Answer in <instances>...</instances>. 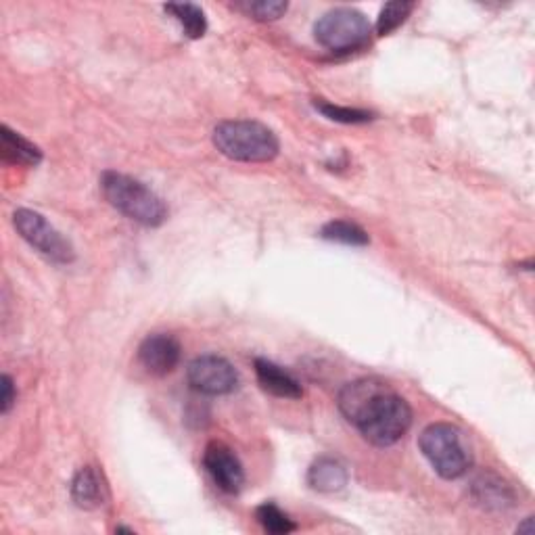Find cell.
I'll return each mask as SVG.
<instances>
[{
  "mask_svg": "<svg viewBox=\"0 0 535 535\" xmlns=\"http://www.w3.org/2000/svg\"><path fill=\"white\" fill-rule=\"evenodd\" d=\"M166 11L172 13V17L180 23L184 34L189 36L191 40L203 38L207 32V19L203 9H199L197 5L191 3H172L166 5Z\"/></svg>",
  "mask_w": 535,
  "mask_h": 535,
  "instance_id": "2e32d148",
  "label": "cell"
},
{
  "mask_svg": "<svg viewBox=\"0 0 535 535\" xmlns=\"http://www.w3.org/2000/svg\"><path fill=\"white\" fill-rule=\"evenodd\" d=\"M214 145L224 157L245 161V164L272 161L281 149L276 134L268 126L253 120H230L218 124L214 130Z\"/></svg>",
  "mask_w": 535,
  "mask_h": 535,
  "instance_id": "3957f363",
  "label": "cell"
},
{
  "mask_svg": "<svg viewBox=\"0 0 535 535\" xmlns=\"http://www.w3.org/2000/svg\"><path fill=\"white\" fill-rule=\"evenodd\" d=\"M101 189L105 199L118 212L138 224L155 228L168 220L166 203L141 180L118 172H105L101 178Z\"/></svg>",
  "mask_w": 535,
  "mask_h": 535,
  "instance_id": "7a4b0ae2",
  "label": "cell"
},
{
  "mask_svg": "<svg viewBox=\"0 0 535 535\" xmlns=\"http://www.w3.org/2000/svg\"><path fill=\"white\" fill-rule=\"evenodd\" d=\"M180 343L168 333L149 335L138 347V362L155 377H166L180 362Z\"/></svg>",
  "mask_w": 535,
  "mask_h": 535,
  "instance_id": "9c48e42d",
  "label": "cell"
},
{
  "mask_svg": "<svg viewBox=\"0 0 535 535\" xmlns=\"http://www.w3.org/2000/svg\"><path fill=\"white\" fill-rule=\"evenodd\" d=\"M316 111H320L324 118L339 122V124H366L375 120V113L364 111V109H352V107H339L333 103H327L322 99L314 101Z\"/></svg>",
  "mask_w": 535,
  "mask_h": 535,
  "instance_id": "e0dca14e",
  "label": "cell"
},
{
  "mask_svg": "<svg viewBox=\"0 0 535 535\" xmlns=\"http://www.w3.org/2000/svg\"><path fill=\"white\" fill-rule=\"evenodd\" d=\"M0 155L13 166H28L34 168L42 161V151L28 138L13 132L9 126L0 128Z\"/></svg>",
  "mask_w": 535,
  "mask_h": 535,
  "instance_id": "5bb4252c",
  "label": "cell"
},
{
  "mask_svg": "<svg viewBox=\"0 0 535 535\" xmlns=\"http://www.w3.org/2000/svg\"><path fill=\"white\" fill-rule=\"evenodd\" d=\"M115 533H134V531L128 529V527H118V529H115Z\"/></svg>",
  "mask_w": 535,
  "mask_h": 535,
  "instance_id": "7402d4cb",
  "label": "cell"
},
{
  "mask_svg": "<svg viewBox=\"0 0 535 535\" xmlns=\"http://www.w3.org/2000/svg\"><path fill=\"white\" fill-rule=\"evenodd\" d=\"M203 467L222 492L226 494L241 492V487L245 483V471L237 454L228 446L220 444V441H212V444L205 448Z\"/></svg>",
  "mask_w": 535,
  "mask_h": 535,
  "instance_id": "ba28073f",
  "label": "cell"
},
{
  "mask_svg": "<svg viewBox=\"0 0 535 535\" xmlns=\"http://www.w3.org/2000/svg\"><path fill=\"white\" fill-rule=\"evenodd\" d=\"M320 237L324 241H333V243H343V245H352V247H364L370 243L368 232L360 228L354 222L347 220H333L329 224H324L320 228Z\"/></svg>",
  "mask_w": 535,
  "mask_h": 535,
  "instance_id": "9a60e30c",
  "label": "cell"
},
{
  "mask_svg": "<svg viewBox=\"0 0 535 535\" xmlns=\"http://www.w3.org/2000/svg\"><path fill=\"white\" fill-rule=\"evenodd\" d=\"M414 11V3H402V0H395V3H387L381 9L379 21H377V34L379 36H389L393 30H398L402 23L408 19V15Z\"/></svg>",
  "mask_w": 535,
  "mask_h": 535,
  "instance_id": "d6986e66",
  "label": "cell"
},
{
  "mask_svg": "<svg viewBox=\"0 0 535 535\" xmlns=\"http://www.w3.org/2000/svg\"><path fill=\"white\" fill-rule=\"evenodd\" d=\"M13 224L21 239L32 245L46 260L55 264H72L76 260V251L61 232L49 224L42 214L34 209H17L13 214Z\"/></svg>",
  "mask_w": 535,
  "mask_h": 535,
  "instance_id": "8992f818",
  "label": "cell"
},
{
  "mask_svg": "<svg viewBox=\"0 0 535 535\" xmlns=\"http://www.w3.org/2000/svg\"><path fill=\"white\" fill-rule=\"evenodd\" d=\"M347 481H350V473H347L345 464L331 456L318 458L308 471L310 487L320 494H337L347 485Z\"/></svg>",
  "mask_w": 535,
  "mask_h": 535,
  "instance_id": "4fadbf2b",
  "label": "cell"
},
{
  "mask_svg": "<svg viewBox=\"0 0 535 535\" xmlns=\"http://www.w3.org/2000/svg\"><path fill=\"white\" fill-rule=\"evenodd\" d=\"M72 498L80 508L95 510L107 504L109 485L95 467H82L72 481Z\"/></svg>",
  "mask_w": 535,
  "mask_h": 535,
  "instance_id": "30bf717a",
  "label": "cell"
},
{
  "mask_svg": "<svg viewBox=\"0 0 535 535\" xmlns=\"http://www.w3.org/2000/svg\"><path fill=\"white\" fill-rule=\"evenodd\" d=\"M418 448H421L435 473L444 479L462 477L473 464L467 437L450 423L429 425L418 437Z\"/></svg>",
  "mask_w": 535,
  "mask_h": 535,
  "instance_id": "277c9868",
  "label": "cell"
},
{
  "mask_svg": "<svg viewBox=\"0 0 535 535\" xmlns=\"http://www.w3.org/2000/svg\"><path fill=\"white\" fill-rule=\"evenodd\" d=\"M255 517H258L260 525L274 535H285V533H293L297 529V525L283 513L281 508L272 502L262 504L258 510H255Z\"/></svg>",
  "mask_w": 535,
  "mask_h": 535,
  "instance_id": "ac0fdd59",
  "label": "cell"
},
{
  "mask_svg": "<svg viewBox=\"0 0 535 535\" xmlns=\"http://www.w3.org/2000/svg\"><path fill=\"white\" fill-rule=\"evenodd\" d=\"M255 375H258L260 385L276 395V398H285V400H299L301 395H304V389H301L299 381L287 372L285 368H281L278 364L258 358L255 360Z\"/></svg>",
  "mask_w": 535,
  "mask_h": 535,
  "instance_id": "8fae6325",
  "label": "cell"
},
{
  "mask_svg": "<svg viewBox=\"0 0 535 535\" xmlns=\"http://www.w3.org/2000/svg\"><path fill=\"white\" fill-rule=\"evenodd\" d=\"M339 410L372 446L387 448L412 427V408L379 379H358L339 393Z\"/></svg>",
  "mask_w": 535,
  "mask_h": 535,
  "instance_id": "6da1fadb",
  "label": "cell"
},
{
  "mask_svg": "<svg viewBox=\"0 0 535 535\" xmlns=\"http://www.w3.org/2000/svg\"><path fill=\"white\" fill-rule=\"evenodd\" d=\"M368 17L356 9H333L324 13L314 26V36L320 46L333 53H352L370 40Z\"/></svg>",
  "mask_w": 535,
  "mask_h": 535,
  "instance_id": "5b68a950",
  "label": "cell"
},
{
  "mask_svg": "<svg viewBox=\"0 0 535 535\" xmlns=\"http://www.w3.org/2000/svg\"><path fill=\"white\" fill-rule=\"evenodd\" d=\"M189 385L205 395H228L239 387L235 366L220 356H199L186 370Z\"/></svg>",
  "mask_w": 535,
  "mask_h": 535,
  "instance_id": "52a82bcc",
  "label": "cell"
},
{
  "mask_svg": "<svg viewBox=\"0 0 535 535\" xmlns=\"http://www.w3.org/2000/svg\"><path fill=\"white\" fill-rule=\"evenodd\" d=\"M471 496L485 510H506L515 504V492L502 477L487 473L473 481Z\"/></svg>",
  "mask_w": 535,
  "mask_h": 535,
  "instance_id": "7c38bea8",
  "label": "cell"
},
{
  "mask_svg": "<svg viewBox=\"0 0 535 535\" xmlns=\"http://www.w3.org/2000/svg\"><path fill=\"white\" fill-rule=\"evenodd\" d=\"M239 9L258 21H274L287 13L289 5L283 3V0H255V3L239 5Z\"/></svg>",
  "mask_w": 535,
  "mask_h": 535,
  "instance_id": "ffe728a7",
  "label": "cell"
},
{
  "mask_svg": "<svg viewBox=\"0 0 535 535\" xmlns=\"http://www.w3.org/2000/svg\"><path fill=\"white\" fill-rule=\"evenodd\" d=\"M15 402H17L15 383L9 375H3V398H0V410H3V414H7Z\"/></svg>",
  "mask_w": 535,
  "mask_h": 535,
  "instance_id": "44dd1931",
  "label": "cell"
}]
</instances>
